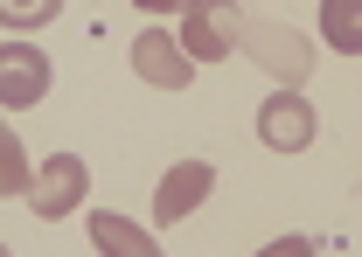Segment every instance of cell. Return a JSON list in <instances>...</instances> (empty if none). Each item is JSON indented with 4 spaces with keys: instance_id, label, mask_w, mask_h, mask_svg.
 Segmentation results:
<instances>
[{
    "instance_id": "1",
    "label": "cell",
    "mask_w": 362,
    "mask_h": 257,
    "mask_svg": "<svg viewBox=\"0 0 362 257\" xmlns=\"http://www.w3.org/2000/svg\"><path fill=\"white\" fill-rule=\"evenodd\" d=\"M237 49H244L265 77H279L286 90H300L307 70H314V42H307L300 28H286V21H265V14H244V21H237Z\"/></svg>"
},
{
    "instance_id": "2",
    "label": "cell",
    "mask_w": 362,
    "mask_h": 257,
    "mask_svg": "<svg viewBox=\"0 0 362 257\" xmlns=\"http://www.w3.org/2000/svg\"><path fill=\"white\" fill-rule=\"evenodd\" d=\"M237 21H244V7L237 0H195L188 14H181L175 42L188 49V63L202 70V63H223L230 49H237Z\"/></svg>"
},
{
    "instance_id": "3",
    "label": "cell",
    "mask_w": 362,
    "mask_h": 257,
    "mask_svg": "<svg viewBox=\"0 0 362 257\" xmlns=\"http://www.w3.org/2000/svg\"><path fill=\"white\" fill-rule=\"evenodd\" d=\"M56 84V63L35 42H0V112H35Z\"/></svg>"
},
{
    "instance_id": "4",
    "label": "cell",
    "mask_w": 362,
    "mask_h": 257,
    "mask_svg": "<svg viewBox=\"0 0 362 257\" xmlns=\"http://www.w3.org/2000/svg\"><path fill=\"white\" fill-rule=\"evenodd\" d=\"M314 132H320V112L300 97V90H272L265 104H258V139H265L272 153H307L314 146Z\"/></svg>"
},
{
    "instance_id": "5",
    "label": "cell",
    "mask_w": 362,
    "mask_h": 257,
    "mask_svg": "<svg viewBox=\"0 0 362 257\" xmlns=\"http://www.w3.org/2000/svg\"><path fill=\"white\" fill-rule=\"evenodd\" d=\"M84 188H90V167L77 153H49L42 167L28 174V209L42 215V222H56V215H70L84 202Z\"/></svg>"
},
{
    "instance_id": "6",
    "label": "cell",
    "mask_w": 362,
    "mask_h": 257,
    "mask_svg": "<svg viewBox=\"0 0 362 257\" xmlns=\"http://www.w3.org/2000/svg\"><path fill=\"white\" fill-rule=\"evenodd\" d=\"M133 70H139V84H153V90H188L195 84V63H188V49L168 28H139L133 35Z\"/></svg>"
},
{
    "instance_id": "7",
    "label": "cell",
    "mask_w": 362,
    "mask_h": 257,
    "mask_svg": "<svg viewBox=\"0 0 362 257\" xmlns=\"http://www.w3.org/2000/svg\"><path fill=\"white\" fill-rule=\"evenodd\" d=\"M209 195H216V167H209V160H181V167H168L160 188H153V222H188Z\"/></svg>"
},
{
    "instance_id": "8",
    "label": "cell",
    "mask_w": 362,
    "mask_h": 257,
    "mask_svg": "<svg viewBox=\"0 0 362 257\" xmlns=\"http://www.w3.org/2000/svg\"><path fill=\"white\" fill-rule=\"evenodd\" d=\"M90 244H98L105 257H160V237L139 229V222H126L119 209H98V215H90Z\"/></svg>"
},
{
    "instance_id": "9",
    "label": "cell",
    "mask_w": 362,
    "mask_h": 257,
    "mask_svg": "<svg viewBox=\"0 0 362 257\" xmlns=\"http://www.w3.org/2000/svg\"><path fill=\"white\" fill-rule=\"evenodd\" d=\"M320 35L334 42V56L362 49V0H320Z\"/></svg>"
},
{
    "instance_id": "10",
    "label": "cell",
    "mask_w": 362,
    "mask_h": 257,
    "mask_svg": "<svg viewBox=\"0 0 362 257\" xmlns=\"http://www.w3.org/2000/svg\"><path fill=\"white\" fill-rule=\"evenodd\" d=\"M28 153H21V139H14V126L0 119V195H28Z\"/></svg>"
},
{
    "instance_id": "11",
    "label": "cell",
    "mask_w": 362,
    "mask_h": 257,
    "mask_svg": "<svg viewBox=\"0 0 362 257\" xmlns=\"http://www.w3.org/2000/svg\"><path fill=\"white\" fill-rule=\"evenodd\" d=\"M56 7L63 0H0V28H42V21H56Z\"/></svg>"
},
{
    "instance_id": "12",
    "label": "cell",
    "mask_w": 362,
    "mask_h": 257,
    "mask_svg": "<svg viewBox=\"0 0 362 257\" xmlns=\"http://www.w3.org/2000/svg\"><path fill=\"white\" fill-rule=\"evenodd\" d=\"M320 244L314 237H279V244H265V257H314Z\"/></svg>"
},
{
    "instance_id": "13",
    "label": "cell",
    "mask_w": 362,
    "mask_h": 257,
    "mask_svg": "<svg viewBox=\"0 0 362 257\" xmlns=\"http://www.w3.org/2000/svg\"><path fill=\"white\" fill-rule=\"evenodd\" d=\"M139 14H188V7H195V0H133Z\"/></svg>"
},
{
    "instance_id": "14",
    "label": "cell",
    "mask_w": 362,
    "mask_h": 257,
    "mask_svg": "<svg viewBox=\"0 0 362 257\" xmlns=\"http://www.w3.org/2000/svg\"><path fill=\"white\" fill-rule=\"evenodd\" d=\"M0 257H7V244H0Z\"/></svg>"
}]
</instances>
